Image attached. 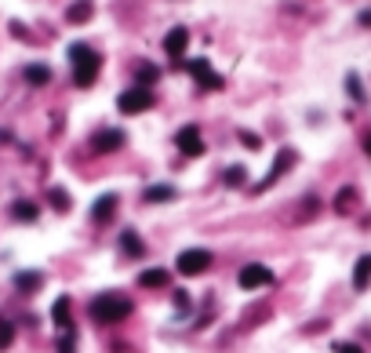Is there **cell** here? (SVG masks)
I'll use <instances>...</instances> for the list:
<instances>
[{
  "instance_id": "4",
  "label": "cell",
  "mask_w": 371,
  "mask_h": 353,
  "mask_svg": "<svg viewBox=\"0 0 371 353\" xmlns=\"http://www.w3.org/2000/svg\"><path fill=\"white\" fill-rule=\"evenodd\" d=\"M117 106H120V113L135 117V113H146V110L153 106V95H149V88H128V91L117 99Z\"/></svg>"
},
{
  "instance_id": "24",
  "label": "cell",
  "mask_w": 371,
  "mask_h": 353,
  "mask_svg": "<svg viewBox=\"0 0 371 353\" xmlns=\"http://www.w3.org/2000/svg\"><path fill=\"white\" fill-rule=\"evenodd\" d=\"M48 197H51V208L55 211H70V194H66V189H51Z\"/></svg>"
},
{
  "instance_id": "27",
  "label": "cell",
  "mask_w": 371,
  "mask_h": 353,
  "mask_svg": "<svg viewBox=\"0 0 371 353\" xmlns=\"http://www.w3.org/2000/svg\"><path fill=\"white\" fill-rule=\"evenodd\" d=\"M73 349H77L73 332H62V335H58V353H73Z\"/></svg>"
},
{
  "instance_id": "16",
  "label": "cell",
  "mask_w": 371,
  "mask_h": 353,
  "mask_svg": "<svg viewBox=\"0 0 371 353\" xmlns=\"http://www.w3.org/2000/svg\"><path fill=\"white\" fill-rule=\"evenodd\" d=\"M139 288H168V270H142Z\"/></svg>"
},
{
  "instance_id": "8",
  "label": "cell",
  "mask_w": 371,
  "mask_h": 353,
  "mask_svg": "<svg viewBox=\"0 0 371 353\" xmlns=\"http://www.w3.org/2000/svg\"><path fill=\"white\" fill-rule=\"evenodd\" d=\"M291 164H295V153H291V149H281V153H276V160H273V168H269V175H266V179L255 186V194H262V189H269L276 179H281V175L291 168Z\"/></svg>"
},
{
  "instance_id": "11",
  "label": "cell",
  "mask_w": 371,
  "mask_h": 353,
  "mask_svg": "<svg viewBox=\"0 0 371 353\" xmlns=\"http://www.w3.org/2000/svg\"><path fill=\"white\" fill-rule=\"evenodd\" d=\"M113 215H117V194H102L95 201V208H91V218H95V222H109Z\"/></svg>"
},
{
  "instance_id": "6",
  "label": "cell",
  "mask_w": 371,
  "mask_h": 353,
  "mask_svg": "<svg viewBox=\"0 0 371 353\" xmlns=\"http://www.w3.org/2000/svg\"><path fill=\"white\" fill-rule=\"evenodd\" d=\"M269 284H273V273L262 263H247L240 270V288L244 292H259V288H269Z\"/></svg>"
},
{
  "instance_id": "28",
  "label": "cell",
  "mask_w": 371,
  "mask_h": 353,
  "mask_svg": "<svg viewBox=\"0 0 371 353\" xmlns=\"http://www.w3.org/2000/svg\"><path fill=\"white\" fill-rule=\"evenodd\" d=\"M335 349H338V353H364V349H360V346H353V342H338Z\"/></svg>"
},
{
  "instance_id": "14",
  "label": "cell",
  "mask_w": 371,
  "mask_h": 353,
  "mask_svg": "<svg viewBox=\"0 0 371 353\" xmlns=\"http://www.w3.org/2000/svg\"><path fill=\"white\" fill-rule=\"evenodd\" d=\"M367 280H371V255H360L357 266H353V288H357V292H364Z\"/></svg>"
},
{
  "instance_id": "26",
  "label": "cell",
  "mask_w": 371,
  "mask_h": 353,
  "mask_svg": "<svg viewBox=\"0 0 371 353\" xmlns=\"http://www.w3.org/2000/svg\"><path fill=\"white\" fill-rule=\"evenodd\" d=\"M353 189H343V194H338V201H335V211H350L353 208Z\"/></svg>"
},
{
  "instance_id": "22",
  "label": "cell",
  "mask_w": 371,
  "mask_h": 353,
  "mask_svg": "<svg viewBox=\"0 0 371 353\" xmlns=\"http://www.w3.org/2000/svg\"><path fill=\"white\" fill-rule=\"evenodd\" d=\"M11 342H15V325L8 317H0V349H8Z\"/></svg>"
},
{
  "instance_id": "9",
  "label": "cell",
  "mask_w": 371,
  "mask_h": 353,
  "mask_svg": "<svg viewBox=\"0 0 371 353\" xmlns=\"http://www.w3.org/2000/svg\"><path fill=\"white\" fill-rule=\"evenodd\" d=\"M186 44H190V29H186V26H175V29H168V37H164V51L171 55V62H182V55H186Z\"/></svg>"
},
{
  "instance_id": "30",
  "label": "cell",
  "mask_w": 371,
  "mask_h": 353,
  "mask_svg": "<svg viewBox=\"0 0 371 353\" xmlns=\"http://www.w3.org/2000/svg\"><path fill=\"white\" fill-rule=\"evenodd\" d=\"M360 22H364V26H371V11H364V15H360Z\"/></svg>"
},
{
  "instance_id": "13",
  "label": "cell",
  "mask_w": 371,
  "mask_h": 353,
  "mask_svg": "<svg viewBox=\"0 0 371 353\" xmlns=\"http://www.w3.org/2000/svg\"><path fill=\"white\" fill-rule=\"evenodd\" d=\"M51 320H55V328H58V332H70V295L55 299V306H51Z\"/></svg>"
},
{
  "instance_id": "19",
  "label": "cell",
  "mask_w": 371,
  "mask_h": 353,
  "mask_svg": "<svg viewBox=\"0 0 371 353\" xmlns=\"http://www.w3.org/2000/svg\"><path fill=\"white\" fill-rule=\"evenodd\" d=\"M15 284H18V292H37V288L44 284V277H41L37 270H33V273H18Z\"/></svg>"
},
{
  "instance_id": "21",
  "label": "cell",
  "mask_w": 371,
  "mask_h": 353,
  "mask_svg": "<svg viewBox=\"0 0 371 353\" xmlns=\"http://www.w3.org/2000/svg\"><path fill=\"white\" fill-rule=\"evenodd\" d=\"M66 19H70V22H87V19H91V4H87V0H77V4L66 11Z\"/></svg>"
},
{
  "instance_id": "29",
  "label": "cell",
  "mask_w": 371,
  "mask_h": 353,
  "mask_svg": "<svg viewBox=\"0 0 371 353\" xmlns=\"http://www.w3.org/2000/svg\"><path fill=\"white\" fill-rule=\"evenodd\" d=\"M240 139H244V146H247V149H259V139H255V135H247V132H244Z\"/></svg>"
},
{
  "instance_id": "3",
  "label": "cell",
  "mask_w": 371,
  "mask_h": 353,
  "mask_svg": "<svg viewBox=\"0 0 371 353\" xmlns=\"http://www.w3.org/2000/svg\"><path fill=\"white\" fill-rule=\"evenodd\" d=\"M178 273L182 277H197V273H204L208 266H211V251H204V248H190V251H182L178 255Z\"/></svg>"
},
{
  "instance_id": "5",
  "label": "cell",
  "mask_w": 371,
  "mask_h": 353,
  "mask_svg": "<svg viewBox=\"0 0 371 353\" xmlns=\"http://www.w3.org/2000/svg\"><path fill=\"white\" fill-rule=\"evenodd\" d=\"M186 70H190V77H193L200 88H208V91H219V88L226 84L219 73L211 70V62H208V58H193V62H186Z\"/></svg>"
},
{
  "instance_id": "12",
  "label": "cell",
  "mask_w": 371,
  "mask_h": 353,
  "mask_svg": "<svg viewBox=\"0 0 371 353\" xmlns=\"http://www.w3.org/2000/svg\"><path fill=\"white\" fill-rule=\"evenodd\" d=\"M120 248H124L128 259H142V255H146V248H142V241H139L135 230H120Z\"/></svg>"
},
{
  "instance_id": "1",
  "label": "cell",
  "mask_w": 371,
  "mask_h": 353,
  "mask_svg": "<svg viewBox=\"0 0 371 353\" xmlns=\"http://www.w3.org/2000/svg\"><path fill=\"white\" fill-rule=\"evenodd\" d=\"M70 62H73V84L77 88H91L102 70V58L95 48H87V44H70Z\"/></svg>"
},
{
  "instance_id": "23",
  "label": "cell",
  "mask_w": 371,
  "mask_h": 353,
  "mask_svg": "<svg viewBox=\"0 0 371 353\" xmlns=\"http://www.w3.org/2000/svg\"><path fill=\"white\" fill-rule=\"evenodd\" d=\"M157 77H161V70H157V66H149V62H142V66H139V88L153 84Z\"/></svg>"
},
{
  "instance_id": "18",
  "label": "cell",
  "mask_w": 371,
  "mask_h": 353,
  "mask_svg": "<svg viewBox=\"0 0 371 353\" xmlns=\"http://www.w3.org/2000/svg\"><path fill=\"white\" fill-rule=\"evenodd\" d=\"M146 201H149V204L175 201V186H149V189H146Z\"/></svg>"
},
{
  "instance_id": "17",
  "label": "cell",
  "mask_w": 371,
  "mask_h": 353,
  "mask_svg": "<svg viewBox=\"0 0 371 353\" xmlns=\"http://www.w3.org/2000/svg\"><path fill=\"white\" fill-rule=\"evenodd\" d=\"M11 215L22 218V222H33V218L41 215V208H37L33 201H15V204H11Z\"/></svg>"
},
{
  "instance_id": "31",
  "label": "cell",
  "mask_w": 371,
  "mask_h": 353,
  "mask_svg": "<svg viewBox=\"0 0 371 353\" xmlns=\"http://www.w3.org/2000/svg\"><path fill=\"white\" fill-rule=\"evenodd\" d=\"M364 149H367V153H371V132H367V135H364Z\"/></svg>"
},
{
  "instance_id": "20",
  "label": "cell",
  "mask_w": 371,
  "mask_h": 353,
  "mask_svg": "<svg viewBox=\"0 0 371 353\" xmlns=\"http://www.w3.org/2000/svg\"><path fill=\"white\" fill-rule=\"evenodd\" d=\"M222 179H226V186H237V189H240V186L247 182V168H244V164H233V168H226Z\"/></svg>"
},
{
  "instance_id": "7",
  "label": "cell",
  "mask_w": 371,
  "mask_h": 353,
  "mask_svg": "<svg viewBox=\"0 0 371 353\" xmlns=\"http://www.w3.org/2000/svg\"><path fill=\"white\" fill-rule=\"evenodd\" d=\"M175 146H178V153H186V157H200V153H204L200 127H197V124H186V127H178V135H175Z\"/></svg>"
},
{
  "instance_id": "15",
  "label": "cell",
  "mask_w": 371,
  "mask_h": 353,
  "mask_svg": "<svg viewBox=\"0 0 371 353\" xmlns=\"http://www.w3.org/2000/svg\"><path fill=\"white\" fill-rule=\"evenodd\" d=\"M51 80V70L44 66V62H33V66H26V84H33V88H44Z\"/></svg>"
},
{
  "instance_id": "10",
  "label": "cell",
  "mask_w": 371,
  "mask_h": 353,
  "mask_svg": "<svg viewBox=\"0 0 371 353\" xmlns=\"http://www.w3.org/2000/svg\"><path fill=\"white\" fill-rule=\"evenodd\" d=\"M120 146H124V132H117V127H106V132H99L91 139V149L95 153H117Z\"/></svg>"
},
{
  "instance_id": "25",
  "label": "cell",
  "mask_w": 371,
  "mask_h": 353,
  "mask_svg": "<svg viewBox=\"0 0 371 353\" xmlns=\"http://www.w3.org/2000/svg\"><path fill=\"white\" fill-rule=\"evenodd\" d=\"M346 91L353 95V102H364V88H360L357 73H350V77H346Z\"/></svg>"
},
{
  "instance_id": "2",
  "label": "cell",
  "mask_w": 371,
  "mask_h": 353,
  "mask_svg": "<svg viewBox=\"0 0 371 353\" xmlns=\"http://www.w3.org/2000/svg\"><path fill=\"white\" fill-rule=\"evenodd\" d=\"M91 317H95L99 325L124 320V317H131V299L128 295H117V292H102V295L91 299Z\"/></svg>"
}]
</instances>
